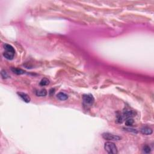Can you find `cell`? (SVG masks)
I'll return each mask as SVG.
<instances>
[{
	"label": "cell",
	"instance_id": "obj_6",
	"mask_svg": "<svg viewBox=\"0 0 154 154\" xmlns=\"http://www.w3.org/2000/svg\"><path fill=\"white\" fill-rule=\"evenodd\" d=\"M15 52H11V51H5V52L3 53V56L5 57L6 59L9 60H11L13 59L14 56H15Z\"/></svg>",
	"mask_w": 154,
	"mask_h": 154
},
{
	"label": "cell",
	"instance_id": "obj_16",
	"mask_svg": "<svg viewBox=\"0 0 154 154\" xmlns=\"http://www.w3.org/2000/svg\"><path fill=\"white\" fill-rule=\"evenodd\" d=\"M123 116L121 114H117V117H116V122L117 123H122L123 121Z\"/></svg>",
	"mask_w": 154,
	"mask_h": 154
},
{
	"label": "cell",
	"instance_id": "obj_2",
	"mask_svg": "<svg viewBox=\"0 0 154 154\" xmlns=\"http://www.w3.org/2000/svg\"><path fill=\"white\" fill-rule=\"evenodd\" d=\"M83 104L86 107H90L95 102V99L93 96L91 95H84L83 96Z\"/></svg>",
	"mask_w": 154,
	"mask_h": 154
},
{
	"label": "cell",
	"instance_id": "obj_12",
	"mask_svg": "<svg viewBox=\"0 0 154 154\" xmlns=\"http://www.w3.org/2000/svg\"><path fill=\"white\" fill-rule=\"evenodd\" d=\"M134 119L132 117L131 118H128L126 120L125 125L127 126H131L134 124Z\"/></svg>",
	"mask_w": 154,
	"mask_h": 154
},
{
	"label": "cell",
	"instance_id": "obj_8",
	"mask_svg": "<svg viewBox=\"0 0 154 154\" xmlns=\"http://www.w3.org/2000/svg\"><path fill=\"white\" fill-rule=\"evenodd\" d=\"M11 70L12 71V72L16 74V75H22V74H25V71L24 70L21 69H19V68H11Z\"/></svg>",
	"mask_w": 154,
	"mask_h": 154
},
{
	"label": "cell",
	"instance_id": "obj_15",
	"mask_svg": "<svg viewBox=\"0 0 154 154\" xmlns=\"http://www.w3.org/2000/svg\"><path fill=\"white\" fill-rule=\"evenodd\" d=\"M1 76H2V78H3V79H6V78H9V75H8L7 72L6 71V70H2L1 73Z\"/></svg>",
	"mask_w": 154,
	"mask_h": 154
},
{
	"label": "cell",
	"instance_id": "obj_18",
	"mask_svg": "<svg viewBox=\"0 0 154 154\" xmlns=\"http://www.w3.org/2000/svg\"><path fill=\"white\" fill-rule=\"evenodd\" d=\"M54 89H51L50 91H49V94H50V95H54V92H55V91H53V92H52V91H54Z\"/></svg>",
	"mask_w": 154,
	"mask_h": 154
},
{
	"label": "cell",
	"instance_id": "obj_9",
	"mask_svg": "<svg viewBox=\"0 0 154 154\" xmlns=\"http://www.w3.org/2000/svg\"><path fill=\"white\" fill-rule=\"evenodd\" d=\"M57 97L60 101H66L68 99V96L66 93L63 92H60L57 95Z\"/></svg>",
	"mask_w": 154,
	"mask_h": 154
},
{
	"label": "cell",
	"instance_id": "obj_7",
	"mask_svg": "<svg viewBox=\"0 0 154 154\" xmlns=\"http://www.w3.org/2000/svg\"><path fill=\"white\" fill-rule=\"evenodd\" d=\"M140 131L144 135H150L153 132V131L151 128L148 126H144L142 128Z\"/></svg>",
	"mask_w": 154,
	"mask_h": 154
},
{
	"label": "cell",
	"instance_id": "obj_5",
	"mask_svg": "<svg viewBox=\"0 0 154 154\" xmlns=\"http://www.w3.org/2000/svg\"><path fill=\"white\" fill-rule=\"evenodd\" d=\"M17 95L19 96V97H21L24 102H27V103H29V102H30V101H31V98H30V96H29L27 94L25 93L18 92L17 93Z\"/></svg>",
	"mask_w": 154,
	"mask_h": 154
},
{
	"label": "cell",
	"instance_id": "obj_3",
	"mask_svg": "<svg viewBox=\"0 0 154 154\" xmlns=\"http://www.w3.org/2000/svg\"><path fill=\"white\" fill-rule=\"evenodd\" d=\"M102 137L105 140L108 141H118L121 139V137L118 136H116V135H113L112 134L108 133H104L102 134Z\"/></svg>",
	"mask_w": 154,
	"mask_h": 154
},
{
	"label": "cell",
	"instance_id": "obj_17",
	"mask_svg": "<svg viewBox=\"0 0 154 154\" xmlns=\"http://www.w3.org/2000/svg\"><path fill=\"white\" fill-rule=\"evenodd\" d=\"M125 130H126V131H131V132H134V133H137V131L136 130H134V129H131V128H125Z\"/></svg>",
	"mask_w": 154,
	"mask_h": 154
},
{
	"label": "cell",
	"instance_id": "obj_1",
	"mask_svg": "<svg viewBox=\"0 0 154 154\" xmlns=\"http://www.w3.org/2000/svg\"><path fill=\"white\" fill-rule=\"evenodd\" d=\"M105 150L107 152L108 154H117V148L116 144L111 142H107L105 143L104 146Z\"/></svg>",
	"mask_w": 154,
	"mask_h": 154
},
{
	"label": "cell",
	"instance_id": "obj_4",
	"mask_svg": "<svg viewBox=\"0 0 154 154\" xmlns=\"http://www.w3.org/2000/svg\"><path fill=\"white\" fill-rule=\"evenodd\" d=\"M135 114H136V113L134 111H132V110H126L125 111H123V116H123V118L127 119L128 118H131V117H132L133 116H135Z\"/></svg>",
	"mask_w": 154,
	"mask_h": 154
},
{
	"label": "cell",
	"instance_id": "obj_13",
	"mask_svg": "<svg viewBox=\"0 0 154 154\" xmlns=\"http://www.w3.org/2000/svg\"><path fill=\"white\" fill-rule=\"evenodd\" d=\"M49 83H50V82H49V80L45 78H43V79L40 81V85L41 86H45L49 84Z\"/></svg>",
	"mask_w": 154,
	"mask_h": 154
},
{
	"label": "cell",
	"instance_id": "obj_11",
	"mask_svg": "<svg viewBox=\"0 0 154 154\" xmlns=\"http://www.w3.org/2000/svg\"><path fill=\"white\" fill-rule=\"evenodd\" d=\"M4 48L5 51H11V52H15V50L14 49L13 47L10 45L7 44V43H5L4 45Z\"/></svg>",
	"mask_w": 154,
	"mask_h": 154
},
{
	"label": "cell",
	"instance_id": "obj_14",
	"mask_svg": "<svg viewBox=\"0 0 154 154\" xmlns=\"http://www.w3.org/2000/svg\"><path fill=\"white\" fill-rule=\"evenodd\" d=\"M143 152L144 154H149L151 152V149L149 146H144L143 148Z\"/></svg>",
	"mask_w": 154,
	"mask_h": 154
},
{
	"label": "cell",
	"instance_id": "obj_10",
	"mask_svg": "<svg viewBox=\"0 0 154 154\" xmlns=\"http://www.w3.org/2000/svg\"><path fill=\"white\" fill-rule=\"evenodd\" d=\"M36 94L37 96H41V97H43V96H46L47 91L45 89H41V90H38V91H36Z\"/></svg>",
	"mask_w": 154,
	"mask_h": 154
}]
</instances>
